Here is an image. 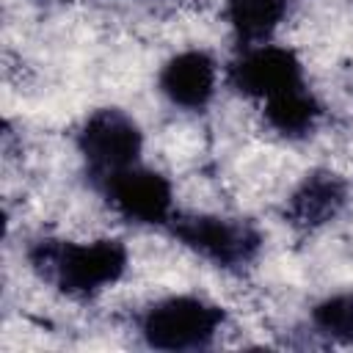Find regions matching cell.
<instances>
[{
  "label": "cell",
  "instance_id": "cell-9",
  "mask_svg": "<svg viewBox=\"0 0 353 353\" xmlns=\"http://www.w3.org/2000/svg\"><path fill=\"white\" fill-rule=\"evenodd\" d=\"M342 201H345L342 182L336 176H331V174H314L292 196L290 212L301 223H323V221L336 215Z\"/></svg>",
  "mask_w": 353,
  "mask_h": 353
},
{
  "label": "cell",
  "instance_id": "cell-8",
  "mask_svg": "<svg viewBox=\"0 0 353 353\" xmlns=\"http://www.w3.org/2000/svg\"><path fill=\"white\" fill-rule=\"evenodd\" d=\"M317 116H320L317 99L303 85L287 88V91L265 99V119L281 135H303V132H309Z\"/></svg>",
  "mask_w": 353,
  "mask_h": 353
},
{
  "label": "cell",
  "instance_id": "cell-10",
  "mask_svg": "<svg viewBox=\"0 0 353 353\" xmlns=\"http://www.w3.org/2000/svg\"><path fill=\"white\" fill-rule=\"evenodd\" d=\"M287 14V0H229L226 17L243 41L268 39Z\"/></svg>",
  "mask_w": 353,
  "mask_h": 353
},
{
  "label": "cell",
  "instance_id": "cell-1",
  "mask_svg": "<svg viewBox=\"0 0 353 353\" xmlns=\"http://www.w3.org/2000/svg\"><path fill=\"white\" fill-rule=\"evenodd\" d=\"M36 268H44L61 290L72 295H91L121 279L127 251L116 240L94 243H41L33 254Z\"/></svg>",
  "mask_w": 353,
  "mask_h": 353
},
{
  "label": "cell",
  "instance_id": "cell-2",
  "mask_svg": "<svg viewBox=\"0 0 353 353\" xmlns=\"http://www.w3.org/2000/svg\"><path fill=\"white\" fill-rule=\"evenodd\" d=\"M223 312L193 295H174L154 303L141 323L143 339L157 350H193L204 347L218 325Z\"/></svg>",
  "mask_w": 353,
  "mask_h": 353
},
{
  "label": "cell",
  "instance_id": "cell-4",
  "mask_svg": "<svg viewBox=\"0 0 353 353\" xmlns=\"http://www.w3.org/2000/svg\"><path fill=\"white\" fill-rule=\"evenodd\" d=\"M232 85L248 97L270 99L287 88L303 85V69L292 50L276 44L248 47L232 63Z\"/></svg>",
  "mask_w": 353,
  "mask_h": 353
},
{
  "label": "cell",
  "instance_id": "cell-6",
  "mask_svg": "<svg viewBox=\"0 0 353 353\" xmlns=\"http://www.w3.org/2000/svg\"><path fill=\"white\" fill-rule=\"evenodd\" d=\"M110 204L135 223H163L171 215V185L163 174L130 165L105 179Z\"/></svg>",
  "mask_w": 353,
  "mask_h": 353
},
{
  "label": "cell",
  "instance_id": "cell-5",
  "mask_svg": "<svg viewBox=\"0 0 353 353\" xmlns=\"http://www.w3.org/2000/svg\"><path fill=\"white\" fill-rule=\"evenodd\" d=\"M174 234L188 248H193L196 254L223 268L248 262L259 248V237L248 226L232 223L226 218H212V215L182 218L174 223Z\"/></svg>",
  "mask_w": 353,
  "mask_h": 353
},
{
  "label": "cell",
  "instance_id": "cell-7",
  "mask_svg": "<svg viewBox=\"0 0 353 353\" xmlns=\"http://www.w3.org/2000/svg\"><path fill=\"white\" fill-rule=\"evenodd\" d=\"M160 91L179 108L199 110L215 94V63L201 50L174 55L160 72Z\"/></svg>",
  "mask_w": 353,
  "mask_h": 353
},
{
  "label": "cell",
  "instance_id": "cell-11",
  "mask_svg": "<svg viewBox=\"0 0 353 353\" xmlns=\"http://www.w3.org/2000/svg\"><path fill=\"white\" fill-rule=\"evenodd\" d=\"M314 325L336 342H353V292H339L320 301L312 312Z\"/></svg>",
  "mask_w": 353,
  "mask_h": 353
},
{
  "label": "cell",
  "instance_id": "cell-3",
  "mask_svg": "<svg viewBox=\"0 0 353 353\" xmlns=\"http://www.w3.org/2000/svg\"><path fill=\"white\" fill-rule=\"evenodd\" d=\"M77 146H80V154L85 157L88 168L97 176L108 179V176L138 163L143 138H141L138 124L127 113L105 108L85 119V124L77 135Z\"/></svg>",
  "mask_w": 353,
  "mask_h": 353
}]
</instances>
